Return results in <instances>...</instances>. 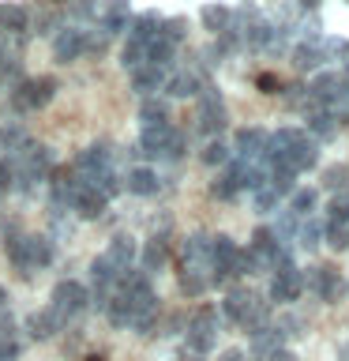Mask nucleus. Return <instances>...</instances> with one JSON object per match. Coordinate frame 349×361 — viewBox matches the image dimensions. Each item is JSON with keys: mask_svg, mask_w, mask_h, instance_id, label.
Segmentation results:
<instances>
[{"mask_svg": "<svg viewBox=\"0 0 349 361\" xmlns=\"http://www.w3.org/2000/svg\"><path fill=\"white\" fill-rule=\"evenodd\" d=\"M255 83H259V90H263V94H278V90H281L278 75H270V72H263V75L255 79Z\"/></svg>", "mask_w": 349, "mask_h": 361, "instance_id": "41", "label": "nucleus"}, {"mask_svg": "<svg viewBox=\"0 0 349 361\" xmlns=\"http://www.w3.org/2000/svg\"><path fill=\"white\" fill-rule=\"evenodd\" d=\"M139 121H143V128H162V124H169V109H165V102L146 98L143 106H139Z\"/></svg>", "mask_w": 349, "mask_h": 361, "instance_id": "30", "label": "nucleus"}, {"mask_svg": "<svg viewBox=\"0 0 349 361\" xmlns=\"http://www.w3.org/2000/svg\"><path fill=\"white\" fill-rule=\"evenodd\" d=\"M345 185H349V166H331V169L323 173V188L338 192V196L345 192Z\"/></svg>", "mask_w": 349, "mask_h": 361, "instance_id": "34", "label": "nucleus"}, {"mask_svg": "<svg viewBox=\"0 0 349 361\" xmlns=\"http://www.w3.org/2000/svg\"><path fill=\"white\" fill-rule=\"evenodd\" d=\"M293 241H297L300 248H308V252H312V248L323 241V222L315 219V214H308V219H300V226H297V237H293Z\"/></svg>", "mask_w": 349, "mask_h": 361, "instance_id": "28", "label": "nucleus"}, {"mask_svg": "<svg viewBox=\"0 0 349 361\" xmlns=\"http://www.w3.org/2000/svg\"><path fill=\"white\" fill-rule=\"evenodd\" d=\"M30 140H27V132L19 128V124H4V128H0V154H15L19 147H27Z\"/></svg>", "mask_w": 349, "mask_h": 361, "instance_id": "31", "label": "nucleus"}, {"mask_svg": "<svg viewBox=\"0 0 349 361\" xmlns=\"http://www.w3.org/2000/svg\"><path fill=\"white\" fill-rule=\"evenodd\" d=\"M184 132L173 128V124H162V128H143L139 135V154L146 158H165V162H177L184 154Z\"/></svg>", "mask_w": 349, "mask_h": 361, "instance_id": "7", "label": "nucleus"}, {"mask_svg": "<svg viewBox=\"0 0 349 361\" xmlns=\"http://www.w3.org/2000/svg\"><path fill=\"white\" fill-rule=\"evenodd\" d=\"M300 279H304V286H308L319 301H342V298H345V290H349V282L342 279V271L331 267V264L312 267L308 275H300Z\"/></svg>", "mask_w": 349, "mask_h": 361, "instance_id": "12", "label": "nucleus"}, {"mask_svg": "<svg viewBox=\"0 0 349 361\" xmlns=\"http://www.w3.org/2000/svg\"><path fill=\"white\" fill-rule=\"evenodd\" d=\"M289 211L297 214V219H308V214L315 211V188H297V192H293Z\"/></svg>", "mask_w": 349, "mask_h": 361, "instance_id": "32", "label": "nucleus"}, {"mask_svg": "<svg viewBox=\"0 0 349 361\" xmlns=\"http://www.w3.org/2000/svg\"><path fill=\"white\" fill-rule=\"evenodd\" d=\"M27 30V8L0 4V34H23Z\"/></svg>", "mask_w": 349, "mask_h": 361, "instance_id": "27", "label": "nucleus"}, {"mask_svg": "<svg viewBox=\"0 0 349 361\" xmlns=\"http://www.w3.org/2000/svg\"><path fill=\"white\" fill-rule=\"evenodd\" d=\"M326 61V53H323V38H300L297 42V49H293V64L300 68V72H315Z\"/></svg>", "mask_w": 349, "mask_h": 361, "instance_id": "20", "label": "nucleus"}, {"mask_svg": "<svg viewBox=\"0 0 349 361\" xmlns=\"http://www.w3.org/2000/svg\"><path fill=\"white\" fill-rule=\"evenodd\" d=\"M229 23H233V11L225 4H207V8H203V27H207V30L225 34V30H229Z\"/></svg>", "mask_w": 349, "mask_h": 361, "instance_id": "29", "label": "nucleus"}, {"mask_svg": "<svg viewBox=\"0 0 349 361\" xmlns=\"http://www.w3.org/2000/svg\"><path fill=\"white\" fill-rule=\"evenodd\" d=\"M173 68H158V64H139L132 72V83L135 90H143V94H154V90H165V79Z\"/></svg>", "mask_w": 349, "mask_h": 361, "instance_id": "21", "label": "nucleus"}, {"mask_svg": "<svg viewBox=\"0 0 349 361\" xmlns=\"http://www.w3.org/2000/svg\"><path fill=\"white\" fill-rule=\"evenodd\" d=\"M75 173L83 177V180H90V185H98L101 177H109V173H117V169H113V151L106 143H94V147H87L83 154L75 158Z\"/></svg>", "mask_w": 349, "mask_h": 361, "instance_id": "14", "label": "nucleus"}, {"mask_svg": "<svg viewBox=\"0 0 349 361\" xmlns=\"http://www.w3.org/2000/svg\"><path fill=\"white\" fill-rule=\"evenodd\" d=\"M120 188H128L132 196H154L158 192V173L146 169V166H135V169H128V173L120 177Z\"/></svg>", "mask_w": 349, "mask_h": 361, "instance_id": "22", "label": "nucleus"}, {"mask_svg": "<svg viewBox=\"0 0 349 361\" xmlns=\"http://www.w3.org/2000/svg\"><path fill=\"white\" fill-rule=\"evenodd\" d=\"M4 248H8V259L15 264V271L27 279L34 271L53 264V241L45 233H11L4 241Z\"/></svg>", "mask_w": 349, "mask_h": 361, "instance_id": "5", "label": "nucleus"}, {"mask_svg": "<svg viewBox=\"0 0 349 361\" xmlns=\"http://www.w3.org/2000/svg\"><path fill=\"white\" fill-rule=\"evenodd\" d=\"M165 259H169V237L165 233H154L151 241H146V248H143V275L158 271Z\"/></svg>", "mask_w": 349, "mask_h": 361, "instance_id": "23", "label": "nucleus"}, {"mask_svg": "<svg viewBox=\"0 0 349 361\" xmlns=\"http://www.w3.org/2000/svg\"><path fill=\"white\" fill-rule=\"evenodd\" d=\"M334 113H338V117H345V121H349V94H345V102H342V106H338Z\"/></svg>", "mask_w": 349, "mask_h": 361, "instance_id": "45", "label": "nucleus"}, {"mask_svg": "<svg viewBox=\"0 0 349 361\" xmlns=\"http://www.w3.org/2000/svg\"><path fill=\"white\" fill-rule=\"evenodd\" d=\"M87 361H106V357H98V354H94V357H87Z\"/></svg>", "mask_w": 349, "mask_h": 361, "instance_id": "50", "label": "nucleus"}, {"mask_svg": "<svg viewBox=\"0 0 349 361\" xmlns=\"http://www.w3.org/2000/svg\"><path fill=\"white\" fill-rule=\"evenodd\" d=\"M210 192H214L218 200H233L236 192H241V188H236V177H233V169H225V173H222L218 180H214V185H210Z\"/></svg>", "mask_w": 349, "mask_h": 361, "instance_id": "36", "label": "nucleus"}, {"mask_svg": "<svg viewBox=\"0 0 349 361\" xmlns=\"http://www.w3.org/2000/svg\"><path fill=\"white\" fill-rule=\"evenodd\" d=\"M225 316L236 324V327H244L248 335L259 331L263 324H270V305L259 298V293L252 290H229V298H225Z\"/></svg>", "mask_w": 349, "mask_h": 361, "instance_id": "6", "label": "nucleus"}, {"mask_svg": "<svg viewBox=\"0 0 349 361\" xmlns=\"http://www.w3.org/2000/svg\"><path fill=\"white\" fill-rule=\"evenodd\" d=\"M196 128L203 135H218L225 128V102L218 90L203 87L199 90V106H196Z\"/></svg>", "mask_w": 349, "mask_h": 361, "instance_id": "13", "label": "nucleus"}, {"mask_svg": "<svg viewBox=\"0 0 349 361\" xmlns=\"http://www.w3.org/2000/svg\"><path fill=\"white\" fill-rule=\"evenodd\" d=\"M323 53H326V61H345L349 42L345 38H323Z\"/></svg>", "mask_w": 349, "mask_h": 361, "instance_id": "38", "label": "nucleus"}, {"mask_svg": "<svg viewBox=\"0 0 349 361\" xmlns=\"http://www.w3.org/2000/svg\"><path fill=\"white\" fill-rule=\"evenodd\" d=\"M0 162H4L8 185H11V188H19V192H34L45 177L53 173V151H49V147H42V143L19 147L15 154L0 158Z\"/></svg>", "mask_w": 349, "mask_h": 361, "instance_id": "3", "label": "nucleus"}, {"mask_svg": "<svg viewBox=\"0 0 349 361\" xmlns=\"http://www.w3.org/2000/svg\"><path fill=\"white\" fill-rule=\"evenodd\" d=\"M300 8H319V0H300Z\"/></svg>", "mask_w": 349, "mask_h": 361, "instance_id": "49", "label": "nucleus"}, {"mask_svg": "<svg viewBox=\"0 0 349 361\" xmlns=\"http://www.w3.org/2000/svg\"><path fill=\"white\" fill-rule=\"evenodd\" d=\"M203 87H207V79H203V72L196 64L180 68V72H169V79H165V90L173 98H191V94H199Z\"/></svg>", "mask_w": 349, "mask_h": 361, "instance_id": "19", "label": "nucleus"}, {"mask_svg": "<svg viewBox=\"0 0 349 361\" xmlns=\"http://www.w3.org/2000/svg\"><path fill=\"white\" fill-rule=\"evenodd\" d=\"M90 305V298H87V290L79 286V282H72V279H64V282H56V290H53V301H49V309H53V316L61 324H72L79 312H83Z\"/></svg>", "mask_w": 349, "mask_h": 361, "instance_id": "10", "label": "nucleus"}, {"mask_svg": "<svg viewBox=\"0 0 349 361\" xmlns=\"http://www.w3.org/2000/svg\"><path fill=\"white\" fill-rule=\"evenodd\" d=\"M38 4H45V8H56V4H64V0H38Z\"/></svg>", "mask_w": 349, "mask_h": 361, "instance_id": "48", "label": "nucleus"}, {"mask_svg": "<svg viewBox=\"0 0 349 361\" xmlns=\"http://www.w3.org/2000/svg\"><path fill=\"white\" fill-rule=\"evenodd\" d=\"M180 361H203V354H196V350L184 346V350H180Z\"/></svg>", "mask_w": 349, "mask_h": 361, "instance_id": "43", "label": "nucleus"}, {"mask_svg": "<svg viewBox=\"0 0 349 361\" xmlns=\"http://www.w3.org/2000/svg\"><path fill=\"white\" fill-rule=\"evenodd\" d=\"M94 11H98L94 0H75V4H72V16L75 19H94Z\"/></svg>", "mask_w": 349, "mask_h": 361, "instance_id": "40", "label": "nucleus"}, {"mask_svg": "<svg viewBox=\"0 0 349 361\" xmlns=\"http://www.w3.org/2000/svg\"><path fill=\"white\" fill-rule=\"evenodd\" d=\"M270 301H278V305H286V301H297L300 298V290H304V271L293 267V259L289 264H281L278 271H270Z\"/></svg>", "mask_w": 349, "mask_h": 361, "instance_id": "15", "label": "nucleus"}, {"mask_svg": "<svg viewBox=\"0 0 349 361\" xmlns=\"http://www.w3.org/2000/svg\"><path fill=\"white\" fill-rule=\"evenodd\" d=\"M56 94V79L53 75H38V79H23L11 87V109L15 113H38L42 106H49Z\"/></svg>", "mask_w": 349, "mask_h": 361, "instance_id": "8", "label": "nucleus"}, {"mask_svg": "<svg viewBox=\"0 0 349 361\" xmlns=\"http://www.w3.org/2000/svg\"><path fill=\"white\" fill-rule=\"evenodd\" d=\"M94 23H98V30L106 34V38L120 34L124 27H128V0H106V4H98Z\"/></svg>", "mask_w": 349, "mask_h": 361, "instance_id": "18", "label": "nucleus"}, {"mask_svg": "<svg viewBox=\"0 0 349 361\" xmlns=\"http://www.w3.org/2000/svg\"><path fill=\"white\" fill-rule=\"evenodd\" d=\"M203 162L207 166H225L229 162V147H225L222 140H210L207 147H203Z\"/></svg>", "mask_w": 349, "mask_h": 361, "instance_id": "35", "label": "nucleus"}, {"mask_svg": "<svg viewBox=\"0 0 349 361\" xmlns=\"http://www.w3.org/2000/svg\"><path fill=\"white\" fill-rule=\"evenodd\" d=\"M106 316L117 327H135V331H143V335H154L158 298H154L151 275H143V271H124L117 279V286H113Z\"/></svg>", "mask_w": 349, "mask_h": 361, "instance_id": "1", "label": "nucleus"}, {"mask_svg": "<svg viewBox=\"0 0 349 361\" xmlns=\"http://www.w3.org/2000/svg\"><path fill=\"white\" fill-rule=\"evenodd\" d=\"M56 23H61V16H56V8H53V11H45L42 19H34V34H53Z\"/></svg>", "mask_w": 349, "mask_h": 361, "instance_id": "39", "label": "nucleus"}, {"mask_svg": "<svg viewBox=\"0 0 349 361\" xmlns=\"http://www.w3.org/2000/svg\"><path fill=\"white\" fill-rule=\"evenodd\" d=\"M304 117H308V128L319 135V140H331V135H338V124H342L334 109H308Z\"/></svg>", "mask_w": 349, "mask_h": 361, "instance_id": "26", "label": "nucleus"}, {"mask_svg": "<svg viewBox=\"0 0 349 361\" xmlns=\"http://www.w3.org/2000/svg\"><path fill=\"white\" fill-rule=\"evenodd\" d=\"M270 361H297V357H293V354H289V350H278V354H274V357H270Z\"/></svg>", "mask_w": 349, "mask_h": 361, "instance_id": "44", "label": "nucleus"}, {"mask_svg": "<svg viewBox=\"0 0 349 361\" xmlns=\"http://www.w3.org/2000/svg\"><path fill=\"white\" fill-rule=\"evenodd\" d=\"M180 290L188 298L210 290V237L207 233H191L180 252Z\"/></svg>", "mask_w": 349, "mask_h": 361, "instance_id": "4", "label": "nucleus"}, {"mask_svg": "<svg viewBox=\"0 0 349 361\" xmlns=\"http://www.w3.org/2000/svg\"><path fill=\"white\" fill-rule=\"evenodd\" d=\"M218 312L210 309V305H199L196 312H191V320L184 327V338H188V350H196V354H207V350L218 343Z\"/></svg>", "mask_w": 349, "mask_h": 361, "instance_id": "9", "label": "nucleus"}, {"mask_svg": "<svg viewBox=\"0 0 349 361\" xmlns=\"http://www.w3.org/2000/svg\"><path fill=\"white\" fill-rule=\"evenodd\" d=\"M87 38L90 34L83 27H61L56 30V38H53V53H56V61H79V56L87 53Z\"/></svg>", "mask_w": 349, "mask_h": 361, "instance_id": "16", "label": "nucleus"}, {"mask_svg": "<svg viewBox=\"0 0 349 361\" xmlns=\"http://www.w3.org/2000/svg\"><path fill=\"white\" fill-rule=\"evenodd\" d=\"M323 237H326V245H331V248H338V252L349 248V226L345 222H326L323 226Z\"/></svg>", "mask_w": 349, "mask_h": 361, "instance_id": "33", "label": "nucleus"}, {"mask_svg": "<svg viewBox=\"0 0 349 361\" xmlns=\"http://www.w3.org/2000/svg\"><path fill=\"white\" fill-rule=\"evenodd\" d=\"M27 331H30L34 338H53L56 331H64V324L53 316V309H38V312H30Z\"/></svg>", "mask_w": 349, "mask_h": 361, "instance_id": "25", "label": "nucleus"}, {"mask_svg": "<svg viewBox=\"0 0 349 361\" xmlns=\"http://www.w3.org/2000/svg\"><path fill=\"white\" fill-rule=\"evenodd\" d=\"M218 361H252V357H244L241 350H225V354H222Z\"/></svg>", "mask_w": 349, "mask_h": 361, "instance_id": "42", "label": "nucleus"}, {"mask_svg": "<svg viewBox=\"0 0 349 361\" xmlns=\"http://www.w3.org/2000/svg\"><path fill=\"white\" fill-rule=\"evenodd\" d=\"M252 196H255V211H263V214H267V211H274V207H278V200H281L270 185H263L259 192H252Z\"/></svg>", "mask_w": 349, "mask_h": 361, "instance_id": "37", "label": "nucleus"}, {"mask_svg": "<svg viewBox=\"0 0 349 361\" xmlns=\"http://www.w3.org/2000/svg\"><path fill=\"white\" fill-rule=\"evenodd\" d=\"M233 154H236V162H263L267 132L263 128H241L236 132V143H233Z\"/></svg>", "mask_w": 349, "mask_h": 361, "instance_id": "17", "label": "nucleus"}, {"mask_svg": "<svg viewBox=\"0 0 349 361\" xmlns=\"http://www.w3.org/2000/svg\"><path fill=\"white\" fill-rule=\"evenodd\" d=\"M8 188V173H4V162H0V192Z\"/></svg>", "mask_w": 349, "mask_h": 361, "instance_id": "46", "label": "nucleus"}, {"mask_svg": "<svg viewBox=\"0 0 349 361\" xmlns=\"http://www.w3.org/2000/svg\"><path fill=\"white\" fill-rule=\"evenodd\" d=\"M19 350H23V343H19L15 324H11L8 312H0V361H15Z\"/></svg>", "mask_w": 349, "mask_h": 361, "instance_id": "24", "label": "nucleus"}, {"mask_svg": "<svg viewBox=\"0 0 349 361\" xmlns=\"http://www.w3.org/2000/svg\"><path fill=\"white\" fill-rule=\"evenodd\" d=\"M338 361H349V343H345L342 350H338Z\"/></svg>", "mask_w": 349, "mask_h": 361, "instance_id": "47", "label": "nucleus"}, {"mask_svg": "<svg viewBox=\"0 0 349 361\" xmlns=\"http://www.w3.org/2000/svg\"><path fill=\"white\" fill-rule=\"evenodd\" d=\"M315 162H319V147H315V140H308V132L278 128L267 135L263 166H286L293 173H300V169H312Z\"/></svg>", "mask_w": 349, "mask_h": 361, "instance_id": "2", "label": "nucleus"}, {"mask_svg": "<svg viewBox=\"0 0 349 361\" xmlns=\"http://www.w3.org/2000/svg\"><path fill=\"white\" fill-rule=\"evenodd\" d=\"M236 256L241 248L229 237H210V286H225L229 279H236Z\"/></svg>", "mask_w": 349, "mask_h": 361, "instance_id": "11", "label": "nucleus"}]
</instances>
